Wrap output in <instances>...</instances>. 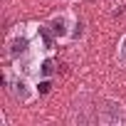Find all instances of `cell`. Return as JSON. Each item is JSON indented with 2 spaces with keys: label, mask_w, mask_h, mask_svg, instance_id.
Wrapping results in <instances>:
<instances>
[{
  "label": "cell",
  "mask_w": 126,
  "mask_h": 126,
  "mask_svg": "<svg viewBox=\"0 0 126 126\" xmlns=\"http://www.w3.org/2000/svg\"><path fill=\"white\" fill-rule=\"evenodd\" d=\"M3 79H5V89L10 94V99L20 106H30L32 101L40 99V92H37V79L15 69L13 64L3 69Z\"/></svg>",
  "instance_id": "cell-1"
},
{
  "label": "cell",
  "mask_w": 126,
  "mask_h": 126,
  "mask_svg": "<svg viewBox=\"0 0 126 126\" xmlns=\"http://www.w3.org/2000/svg\"><path fill=\"white\" fill-rule=\"evenodd\" d=\"M45 25H47V30L52 32V37H54L59 45H67V42L79 40V37H82V30H79V27H84L82 20L77 17V13H74L72 8H64V10L52 13V15L45 20Z\"/></svg>",
  "instance_id": "cell-2"
},
{
  "label": "cell",
  "mask_w": 126,
  "mask_h": 126,
  "mask_svg": "<svg viewBox=\"0 0 126 126\" xmlns=\"http://www.w3.org/2000/svg\"><path fill=\"white\" fill-rule=\"evenodd\" d=\"M96 121L101 126H126V104L114 96H104L96 106Z\"/></svg>",
  "instance_id": "cell-3"
},
{
  "label": "cell",
  "mask_w": 126,
  "mask_h": 126,
  "mask_svg": "<svg viewBox=\"0 0 126 126\" xmlns=\"http://www.w3.org/2000/svg\"><path fill=\"white\" fill-rule=\"evenodd\" d=\"M116 62H119V64L126 69V32L121 35V40H119V45H116Z\"/></svg>",
  "instance_id": "cell-4"
},
{
  "label": "cell",
  "mask_w": 126,
  "mask_h": 126,
  "mask_svg": "<svg viewBox=\"0 0 126 126\" xmlns=\"http://www.w3.org/2000/svg\"><path fill=\"white\" fill-rule=\"evenodd\" d=\"M52 79H54V77H45V79H37V92H40V96H47V94L52 92Z\"/></svg>",
  "instance_id": "cell-5"
}]
</instances>
